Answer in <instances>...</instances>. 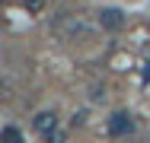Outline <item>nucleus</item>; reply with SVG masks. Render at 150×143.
<instances>
[{
	"mask_svg": "<svg viewBox=\"0 0 150 143\" xmlns=\"http://www.w3.org/2000/svg\"><path fill=\"white\" fill-rule=\"evenodd\" d=\"M32 130H35V134H42V137L54 134V130H58V111H54V108L38 111L35 118H32Z\"/></svg>",
	"mask_w": 150,
	"mask_h": 143,
	"instance_id": "f03ea898",
	"label": "nucleus"
},
{
	"mask_svg": "<svg viewBox=\"0 0 150 143\" xmlns=\"http://www.w3.org/2000/svg\"><path fill=\"white\" fill-rule=\"evenodd\" d=\"M131 130H134V114H131V111H115V114H109V121H105V134H109L112 140L128 137Z\"/></svg>",
	"mask_w": 150,
	"mask_h": 143,
	"instance_id": "f257e3e1",
	"label": "nucleus"
},
{
	"mask_svg": "<svg viewBox=\"0 0 150 143\" xmlns=\"http://www.w3.org/2000/svg\"><path fill=\"white\" fill-rule=\"evenodd\" d=\"M23 6H26L29 13H42V6H45V0H23Z\"/></svg>",
	"mask_w": 150,
	"mask_h": 143,
	"instance_id": "39448f33",
	"label": "nucleus"
},
{
	"mask_svg": "<svg viewBox=\"0 0 150 143\" xmlns=\"http://www.w3.org/2000/svg\"><path fill=\"white\" fill-rule=\"evenodd\" d=\"M144 73H147V76H150V60H147V70H144Z\"/></svg>",
	"mask_w": 150,
	"mask_h": 143,
	"instance_id": "0eeeda50",
	"label": "nucleus"
},
{
	"mask_svg": "<svg viewBox=\"0 0 150 143\" xmlns=\"http://www.w3.org/2000/svg\"><path fill=\"white\" fill-rule=\"evenodd\" d=\"M64 140H67V134H64L61 127L54 130V134H48V137H45V143H64Z\"/></svg>",
	"mask_w": 150,
	"mask_h": 143,
	"instance_id": "423d86ee",
	"label": "nucleus"
},
{
	"mask_svg": "<svg viewBox=\"0 0 150 143\" xmlns=\"http://www.w3.org/2000/svg\"><path fill=\"white\" fill-rule=\"evenodd\" d=\"M0 143H26V137H23V130L16 124H6L3 134H0Z\"/></svg>",
	"mask_w": 150,
	"mask_h": 143,
	"instance_id": "20e7f679",
	"label": "nucleus"
},
{
	"mask_svg": "<svg viewBox=\"0 0 150 143\" xmlns=\"http://www.w3.org/2000/svg\"><path fill=\"white\" fill-rule=\"evenodd\" d=\"M96 16H99V26L105 29V32H118V29H125V13H121L118 6H102Z\"/></svg>",
	"mask_w": 150,
	"mask_h": 143,
	"instance_id": "7ed1b4c3",
	"label": "nucleus"
}]
</instances>
